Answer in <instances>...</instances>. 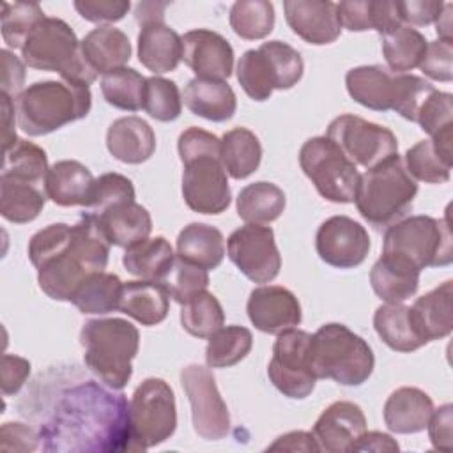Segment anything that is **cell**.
I'll use <instances>...</instances> for the list:
<instances>
[{"label": "cell", "instance_id": "46", "mask_svg": "<svg viewBox=\"0 0 453 453\" xmlns=\"http://www.w3.org/2000/svg\"><path fill=\"white\" fill-rule=\"evenodd\" d=\"M403 165L416 182L421 180L428 184H442L448 182L451 175V161L441 156L430 138L407 149Z\"/></svg>", "mask_w": 453, "mask_h": 453}, {"label": "cell", "instance_id": "58", "mask_svg": "<svg viewBox=\"0 0 453 453\" xmlns=\"http://www.w3.org/2000/svg\"><path fill=\"white\" fill-rule=\"evenodd\" d=\"M30 375V361L19 356H2V395H16Z\"/></svg>", "mask_w": 453, "mask_h": 453}, {"label": "cell", "instance_id": "40", "mask_svg": "<svg viewBox=\"0 0 453 453\" xmlns=\"http://www.w3.org/2000/svg\"><path fill=\"white\" fill-rule=\"evenodd\" d=\"M48 156L46 152L28 142L19 140L11 145L7 150H4V163H2V173L0 177L35 184L44 188V179L48 173Z\"/></svg>", "mask_w": 453, "mask_h": 453}, {"label": "cell", "instance_id": "29", "mask_svg": "<svg viewBox=\"0 0 453 453\" xmlns=\"http://www.w3.org/2000/svg\"><path fill=\"white\" fill-rule=\"evenodd\" d=\"M96 218L104 237L113 246L129 248L147 239L152 232V219L149 211L134 200L117 203Z\"/></svg>", "mask_w": 453, "mask_h": 453}, {"label": "cell", "instance_id": "48", "mask_svg": "<svg viewBox=\"0 0 453 453\" xmlns=\"http://www.w3.org/2000/svg\"><path fill=\"white\" fill-rule=\"evenodd\" d=\"M143 110L159 122H172L182 111V97L175 81L150 76L145 78Z\"/></svg>", "mask_w": 453, "mask_h": 453}, {"label": "cell", "instance_id": "14", "mask_svg": "<svg viewBox=\"0 0 453 453\" xmlns=\"http://www.w3.org/2000/svg\"><path fill=\"white\" fill-rule=\"evenodd\" d=\"M310 333L296 327L278 334L267 366L273 386L294 400H303L315 389L317 375L310 363Z\"/></svg>", "mask_w": 453, "mask_h": 453}, {"label": "cell", "instance_id": "53", "mask_svg": "<svg viewBox=\"0 0 453 453\" xmlns=\"http://www.w3.org/2000/svg\"><path fill=\"white\" fill-rule=\"evenodd\" d=\"M78 14L92 23H113L122 19L129 9V0H76Z\"/></svg>", "mask_w": 453, "mask_h": 453}, {"label": "cell", "instance_id": "1", "mask_svg": "<svg viewBox=\"0 0 453 453\" xmlns=\"http://www.w3.org/2000/svg\"><path fill=\"white\" fill-rule=\"evenodd\" d=\"M115 391L96 380L64 389L39 426L41 448L57 453L131 451L129 403Z\"/></svg>", "mask_w": 453, "mask_h": 453}, {"label": "cell", "instance_id": "33", "mask_svg": "<svg viewBox=\"0 0 453 453\" xmlns=\"http://www.w3.org/2000/svg\"><path fill=\"white\" fill-rule=\"evenodd\" d=\"M223 234L207 223H189L177 237V255L205 271L219 267L225 258Z\"/></svg>", "mask_w": 453, "mask_h": 453}, {"label": "cell", "instance_id": "56", "mask_svg": "<svg viewBox=\"0 0 453 453\" xmlns=\"http://www.w3.org/2000/svg\"><path fill=\"white\" fill-rule=\"evenodd\" d=\"M4 451H34L39 448V432L23 423H4L0 430Z\"/></svg>", "mask_w": 453, "mask_h": 453}, {"label": "cell", "instance_id": "6", "mask_svg": "<svg viewBox=\"0 0 453 453\" xmlns=\"http://www.w3.org/2000/svg\"><path fill=\"white\" fill-rule=\"evenodd\" d=\"M349 96L361 106L375 111L393 110L416 122L423 101L435 90L434 85L416 74L391 73L388 67L359 65L345 74Z\"/></svg>", "mask_w": 453, "mask_h": 453}, {"label": "cell", "instance_id": "9", "mask_svg": "<svg viewBox=\"0 0 453 453\" xmlns=\"http://www.w3.org/2000/svg\"><path fill=\"white\" fill-rule=\"evenodd\" d=\"M21 58L28 67L58 73L67 83L88 87L97 78L81 53V41L60 18L46 16L35 25L21 48Z\"/></svg>", "mask_w": 453, "mask_h": 453}, {"label": "cell", "instance_id": "36", "mask_svg": "<svg viewBox=\"0 0 453 453\" xmlns=\"http://www.w3.org/2000/svg\"><path fill=\"white\" fill-rule=\"evenodd\" d=\"M237 214L246 223H271L281 216L287 198L281 188L273 182L258 180L244 186L237 195Z\"/></svg>", "mask_w": 453, "mask_h": 453}, {"label": "cell", "instance_id": "49", "mask_svg": "<svg viewBox=\"0 0 453 453\" xmlns=\"http://www.w3.org/2000/svg\"><path fill=\"white\" fill-rule=\"evenodd\" d=\"M161 283L166 287L170 297L175 303L184 304L188 299H191L198 292L207 290L209 274L205 269L175 255L173 265Z\"/></svg>", "mask_w": 453, "mask_h": 453}, {"label": "cell", "instance_id": "44", "mask_svg": "<svg viewBox=\"0 0 453 453\" xmlns=\"http://www.w3.org/2000/svg\"><path fill=\"white\" fill-rule=\"evenodd\" d=\"M180 306V324L191 336L209 338L225 324L219 301L207 290L198 292Z\"/></svg>", "mask_w": 453, "mask_h": 453}, {"label": "cell", "instance_id": "13", "mask_svg": "<svg viewBox=\"0 0 453 453\" xmlns=\"http://www.w3.org/2000/svg\"><path fill=\"white\" fill-rule=\"evenodd\" d=\"M299 165L322 198L334 203L354 202L361 173L333 140H306L299 150Z\"/></svg>", "mask_w": 453, "mask_h": 453}, {"label": "cell", "instance_id": "21", "mask_svg": "<svg viewBox=\"0 0 453 453\" xmlns=\"http://www.w3.org/2000/svg\"><path fill=\"white\" fill-rule=\"evenodd\" d=\"M366 432V418L354 402H334L319 416L313 425V437L320 451L347 453Z\"/></svg>", "mask_w": 453, "mask_h": 453}, {"label": "cell", "instance_id": "64", "mask_svg": "<svg viewBox=\"0 0 453 453\" xmlns=\"http://www.w3.org/2000/svg\"><path fill=\"white\" fill-rule=\"evenodd\" d=\"M451 9L453 5L449 2L444 4L441 14L437 16V19L434 21L435 23V30H437V35L441 41H446V42H453V34H451Z\"/></svg>", "mask_w": 453, "mask_h": 453}, {"label": "cell", "instance_id": "60", "mask_svg": "<svg viewBox=\"0 0 453 453\" xmlns=\"http://www.w3.org/2000/svg\"><path fill=\"white\" fill-rule=\"evenodd\" d=\"M267 449H285V451H320L311 432H288L280 435Z\"/></svg>", "mask_w": 453, "mask_h": 453}, {"label": "cell", "instance_id": "20", "mask_svg": "<svg viewBox=\"0 0 453 453\" xmlns=\"http://www.w3.org/2000/svg\"><path fill=\"white\" fill-rule=\"evenodd\" d=\"M251 324L267 334H281L301 324V304L285 287L262 285L251 290L248 304Z\"/></svg>", "mask_w": 453, "mask_h": 453}, {"label": "cell", "instance_id": "7", "mask_svg": "<svg viewBox=\"0 0 453 453\" xmlns=\"http://www.w3.org/2000/svg\"><path fill=\"white\" fill-rule=\"evenodd\" d=\"M416 193L418 182L396 152L361 173L354 202L365 221L375 228H388L407 216Z\"/></svg>", "mask_w": 453, "mask_h": 453}, {"label": "cell", "instance_id": "22", "mask_svg": "<svg viewBox=\"0 0 453 453\" xmlns=\"http://www.w3.org/2000/svg\"><path fill=\"white\" fill-rule=\"evenodd\" d=\"M283 11L292 32L310 44H329L342 34L336 4L331 0H285Z\"/></svg>", "mask_w": 453, "mask_h": 453}, {"label": "cell", "instance_id": "32", "mask_svg": "<svg viewBox=\"0 0 453 453\" xmlns=\"http://www.w3.org/2000/svg\"><path fill=\"white\" fill-rule=\"evenodd\" d=\"M81 53L97 74H106L113 69L126 67L131 58V42L120 28L104 25L90 30L83 37Z\"/></svg>", "mask_w": 453, "mask_h": 453}, {"label": "cell", "instance_id": "28", "mask_svg": "<svg viewBox=\"0 0 453 453\" xmlns=\"http://www.w3.org/2000/svg\"><path fill=\"white\" fill-rule=\"evenodd\" d=\"M419 269L411 262L382 253L370 271V283L373 292L389 304L403 303L418 292Z\"/></svg>", "mask_w": 453, "mask_h": 453}, {"label": "cell", "instance_id": "38", "mask_svg": "<svg viewBox=\"0 0 453 453\" xmlns=\"http://www.w3.org/2000/svg\"><path fill=\"white\" fill-rule=\"evenodd\" d=\"M46 191L42 186L0 177V214L11 223H30L46 203Z\"/></svg>", "mask_w": 453, "mask_h": 453}, {"label": "cell", "instance_id": "4", "mask_svg": "<svg viewBox=\"0 0 453 453\" xmlns=\"http://www.w3.org/2000/svg\"><path fill=\"white\" fill-rule=\"evenodd\" d=\"M12 101L19 129L28 136H42L87 117L92 94L83 85L46 80L28 85Z\"/></svg>", "mask_w": 453, "mask_h": 453}, {"label": "cell", "instance_id": "5", "mask_svg": "<svg viewBox=\"0 0 453 453\" xmlns=\"http://www.w3.org/2000/svg\"><path fill=\"white\" fill-rule=\"evenodd\" d=\"M87 368L108 388L124 389L133 375L131 361L138 354L140 333L124 319H92L80 333Z\"/></svg>", "mask_w": 453, "mask_h": 453}, {"label": "cell", "instance_id": "39", "mask_svg": "<svg viewBox=\"0 0 453 453\" xmlns=\"http://www.w3.org/2000/svg\"><path fill=\"white\" fill-rule=\"evenodd\" d=\"M373 327L379 338L396 352H412L425 345L412 326L409 306L402 303L379 306L373 315Z\"/></svg>", "mask_w": 453, "mask_h": 453}, {"label": "cell", "instance_id": "50", "mask_svg": "<svg viewBox=\"0 0 453 453\" xmlns=\"http://www.w3.org/2000/svg\"><path fill=\"white\" fill-rule=\"evenodd\" d=\"M131 200H134V186L131 179H127L122 173L108 172L96 179L87 209L88 212L97 216L117 203Z\"/></svg>", "mask_w": 453, "mask_h": 453}, {"label": "cell", "instance_id": "27", "mask_svg": "<svg viewBox=\"0 0 453 453\" xmlns=\"http://www.w3.org/2000/svg\"><path fill=\"white\" fill-rule=\"evenodd\" d=\"M434 411L432 398L419 388L395 389L384 403V423L395 434H418L428 425Z\"/></svg>", "mask_w": 453, "mask_h": 453}, {"label": "cell", "instance_id": "17", "mask_svg": "<svg viewBox=\"0 0 453 453\" xmlns=\"http://www.w3.org/2000/svg\"><path fill=\"white\" fill-rule=\"evenodd\" d=\"M232 264L253 283H271L281 269V257L271 226L246 223L226 241Z\"/></svg>", "mask_w": 453, "mask_h": 453}, {"label": "cell", "instance_id": "61", "mask_svg": "<svg viewBox=\"0 0 453 453\" xmlns=\"http://www.w3.org/2000/svg\"><path fill=\"white\" fill-rule=\"evenodd\" d=\"M398 442L384 432H365L350 451H398Z\"/></svg>", "mask_w": 453, "mask_h": 453}, {"label": "cell", "instance_id": "11", "mask_svg": "<svg viewBox=\"0 0 453 453\" xmlns=\"http://www.w3.org/2000/svg\"><path fill=\"white\" fill-rule=\"evenodd\" d=\"M301 53L287 42L267 41L248 50L237 62V81L253 101H265L273 90H288L303 78Z\"/></svg>", "mask_w": 453, "mask_h": 453}, {"label": "cell", "instance_id": "35", "mask_svg": "<svg viewBox=\"0 0 453 453\" xmlns=\"http://www.w3.org/2000/svg\"><path fill=\"white\" fill-rule=\"evenodd\" d=\"M219 142L221 165L232 179L241 180L257 172L262 161V145L253 131L234 127L226 131Z\"/></svg>", "mask_w": 453, "mask_h": 453}, {"label": "cell", "instance_id": "51", "mask_svg": "<svg viewBox=\"0 0 453 453\" xmlns=\"http://www.w3.org/2000/svg\"><path fill=\"white\" fill-rule=\"evenodd\" d=\"M453 119V96L449 92L434 90L419 106L416 122L419 127L430 134L435 136L439 131L451 127Z\"/></svg>", "mask_w": 453, "mask_h": 453}, {"label": "cell", "instance_id": "47", "mask_svg": "<svg viewBox=\"0 0 453 453\" xmlns=\"http://www.w3.org/2000/svg\"><path fill=\"white\" fill-rule=\"evenodd\" d=\"M46 16L35 2L2 4V39L9 48H23L28 35Z\"/></svg>", "mask_w": 453, "mask_h": 453}, {"label": "cell", "instance_id": "34", "mask_svg": "<svg viewBox=\"0 0 453 453\" xmlns=\"http://www.w3.org/2000/svg\"><path fill=\"white\" fill-rule=\"evenodd\" d=\"M175 260L172 244L157 235L147 237L129 248H126L122 264L126 271L140 280L163 281Z\"/></svg>", "mask_w": 453, "mask_h": 453}, {"label": "cell", "instance_id": "57", "mask_svg": "<svg viewBox=\"0 0 453 453\" xmlns=\"http://www.w3.org/2000/svg\"><path fill=\"white\" fill-rule=\"evenodd\" d=\"M444 7L441 0H409L400 2V14L403 25L409 27H425L437 19Z\"/></svg>", "mask_w": 453, "mask_h": 453}, {"label": "cell", "instance_id": "41", "mask_svg": "<svg viewBox=\"0 0 453 453\" xmlns=\"http://www.w3.org/2000/svg\"><path fill=\"white\" fill-rule=\"evenodd\" d=\"M428 41L425 35L409 27L400 25L393 32L382 35V55L391 73H409L419 65Z\"/></svg>", "mask_w": 453, "mask_h": 453}, {"label": "cell", "instance_id": "63", "mask_svg": "<svg viewBox=\"0 0 453 453\" xmlns=\"http://www.w3.org/2000/svg\"><path fill=\"white\" fill-rule=\"evenodd\" d=\"M166 2H142L136 7L134 18L140 25L149 23V21H165V9Z\"/></svg>", "mask_w": 453, "mask_h": 453}, {"label": "cell", "instance_id": "2", "mask_svg": "<svg viewBox=\"0 0 453 453\" xmlns=\"http://www.w3.org/2000/svg\"><path fill=\"white\" fill-rule=\"evenodd\" d=\"M110 242L97 218L83 212L76 225L53 223L28 241V258L41 290L55 301H71L78 285L108 265Z\"/></svg>", "mask_w": 453, "mask_h": 453}, {"label": "cell", "instance_id": "10", "mask_svg": "<svg viewBox=\"0 0 453 453\" xmlns=\"http://www.w3.org/2000/svg\"><path fill=\"white\" fill-rule=\"evenodd\" d=\"M382 253L396 255L419 271L451 264L453 235L448 214L439 219L418 214L389 225L384 232Z\"/></svg>", "mask_w": 453, "mask_h": 453}, {"label": "cell", "instance_id": "23", "mask_svg": "<svg viewBox=\"0 0 453 453\" xmlns=\"http://www.w3.org/2000/svg\"><path fill=\"white\" fill-rule=\"evenodd\" d=\"M453 281L446 280L434 290L423 294L409 308L412 326L423 343L446 338L453 329Z\"/></svg>", "mask_w": 453, "mask_h": 453}, {"label": "cell", "instance_id": "42", "mask_svg": "<svg viewBox=\"0 0 453 453\" xmlns=\"http://www.w3.org/2000/svg\"><path fill=\"white\" fill-rule=\"evenodd\" d=\"M253 347V334L242 326L219 327L209 336L205 363L211 368H230L242 361Z\"/></svg>", "mask_w": 453, "mask_h": 453}, {"label": "cell", "instance_id": "43", "mask_svg": "<svg viewBox=\"0 0 453 453\" xmlns=\"http://www.w3.org/2000/svg\"><path fill=\"white\" fill-rule=\"evenodd\" d=\"M145 78L133 67L113 69L101 78V92L108 104L124 111L143 108Z\"/></svg>", "mask_w": 453, "mask_h": 453}, {"label": "cell", "instance_id": "54", "mask_svg": "<svg viewBox=\"0 0 453 453\" xmlns=\"http://www.w3.org/2000/svg\"><path fill=\"white\" fill-rule=\"evenodd\" d=\"M342 28L350 32L373 30V0H345L336 4Z\"/></svg>", "mask_w": 453, "mask_h": 453}, {"label": "cell", "instance_id": "3", "mask_svg": "<svg viewBox=\"0 0 453 453\" xmlns=\"http://www.w3.org/2000/svg\"><path fill=\"white\" fill-rule=\"evenodd\" d=\"M219 147V138L200 127H188L179 136L177 150L184 165L182 198L195 212L221 214L230 205L232 193Z\"/></svg>", "mask_w": 453, "mask_h": 453}, {"label": "cell", "instance_id": "12", "mask_svg": "<svg viewBox=\"0 0 453 453\" xmlns=\"http://www.w3.org/2000/svg\"><path fill=\"white\" fill-rule=\"evenodd\" d=\"M177 428L175 396L168 382L145 379L129 400L131 451L154 448L173 435Z\"/></svg>", "mask_w": 453, "mask_h": 453}, {"label": "cell", "instance_id": "52", "mask_svg": "<svg viewBox=\"0 0 453 453\" xmlns=\"http://www.w3.org/2000/svg\"><path fill=\"white\" fill-rule=\"evenodd\" d=\"M425 76L435 81L453 80V42L428 41L425 55L418 65Z\"/></svg>", "mask_w": 453, "mask_h": 453}, {"label": "cell", "instance_id": "62", "mask_svg": "<svg viewBox=\"0 0 453 453\" xmlns=\"http://www.w3.org/2000/svg\"><path fill=\"white\" fill-rule=\"evenodd\" d=\"M14 119H16V108L12 97L2 94V122H4V150H7L11 145L18 142L16 129H14Z\"/></svg>", "mask_w": 453, "mask_h": 453}, {"label": "cell", "instance_id": "16", "mask_svg": "<svg viewBox=\"0 0 453 453\" xmlns=\"http://www.w3.org/2000/svg\"><path fill=\"white\" fill-rule=\"evenodd\" d=\"M180 384L191 405L195 434L205 441L225 439L230 432V414L211 370L196 363L188 365L180 370Z\"/></svg>", "mask_w": 453, "mask_h": 453}, {"label": "cell", "instance_id": "45", "mask_svg": "<svg viewBox=\"0 0 453 453\" xmlns=\"http://www.w3.org/2000/svg\"><path fill=\"white\" fill-rule=\"evenodd\" d=\"M228 19L239 37L246 41L264 39L273 32L274 7L267 0H239L230 7Z\"/></svg>", "mask_w": 453, "mask_h": 453}, {"label": "cell", "instance_id": "8", "mask_svg": "<svg viewBox=\"0 0 453 453\" xmlns=\"http://www.w3.org/2000/svg\"><path fill=\"white\" fill-rule=\"evenodd\" d=\"M310 363L317 379H333L342 386H361L373 372L372 347L347 326L329 322L310 340Z\"/></svg>", "mask_w": 453, "mask_h": 453}, {"label": "cell", "instance_id": "18", "mask_svg": "<svg viewBox=\"0 0 453 453\" xmlns=\"http://www.w3.org/2000/svg\"><path fill=\"white\" fill-rule=\"evenodd\" d=\"M366 228L349 216H331L317 230L315 248L322 262L336 269H352L365 262L370 251Z\"/></svg>", "mask_w": 453, "mask_h": 453}, {"label": "cell", "instance_id": "30", "mask_svg": "<svg viewBox=\"0 0 453 453\" xmlns=\"http://www.w3.org/2000/svg\"><path fill=\"white\" fill-rule=\"evenodd\" d=\"M170 308V294L161 281L136 280L122 285L119 310L142 326L161 324Z\"/></svg>", "mask_w": 453, "mask_h": 453}, {"label": "cell", "instance_id": "26", "mask_svg": "<svg viewBox=\"0 0 453 453\" xmlns=\"http://www.w3.org/2000/svg\"><path fill=\"white\" fill-rule=\"evenodd\" d=\"M96 179L90 170L74 159H62L50 166L44 179L46 196L60 207H87Z\"/></svg>", "mask_w": 453, "mask_h": 453}, {"label": "cell", "instance_id": "55", "mask_svg": "<svg viewBox=\"0 0 453 453\" xmlns=\"http://www.w3.org/2000/svg\"><path fill=\"white\" fill-rule=\"evenodd\" d=\"M426 428H428L430 442L435 449L451 451V448H453V407H451V403H444L439 409H434Z\"/></svg>", "mask_w": 453, "mask_h": 453}, {"label": "cell", "instance_id": "37", "mask_svg": "<svg viewBox=\"0 0 453 453\" xmlns=\"http://www.w3.org/2000/svg\"><path fill=\"white\" fill-rule=\"evenodd\" d=\"M120 278L117 274L101 271L87 276L74 290L71 303L87 315H106L119 310L122 294Z\"/></svg>", "mask_w": 453, "mask_h": 453}, {"label": "cell", "instance_id": "15", "mask_svg": "<svg viewBox=\"0 0 453 453\" xmlns=\"http://www.w3.org/2000/svg\"><path fill=\"white\" fill-rule=\"evenodd\" d=\"M326 136L333 140L356 166L361 165L366 170L398 152V140L391 129L352 113L331 120Z\"/></svg>", "mask_w": 453, "mask_h": 453}, {"label": "cell", "instance_id": "59", "mask_svg": "<svg viewBox=\"0 0 453 453\" xmlns=\"http://www.w3.org/2000/svg\"><path fill=\"white\" fill-rule=\"evenodd\" d=\"M2 57V94L16 99L25 88V62L9 50L0 51Z\"/></svg>", "mask_w": 453, "mask_h": 453}, {"label": "cell", "instance_id": "25", "mask_svg": "<svg viewBox=\"0 0 453 453\" xmlns=\"http://www.w3.org/2000/svg\"><path fill=\"white\" fill-rule=\"evenodd\" d=\"M106 147L110 154L127 165H140L156 150V134L140 117L129 115L113 120L106 131Z\"/></svg>", "mask_w": 453, "mask_h": 453}, {"label": "cell", "instance_id": "31", "mask_svg": "<svg viewBox=\"0 0 453 453\" xmlns=\"http://www.w3.org/2000/svg\"><path fill=\"white\" fill-rule=\"evenodd\" d=\"M182 99L193 115L211 122H225L232 119L237 110V99L232 87L226 81L218 80H189Z\"/></svg>", "mask_w": 453, "mask_h": 453}, {"label": "cell", "instance_id": "19", "mask_svg": "<svg viewBox=\"0 0 453 453\" xmlns=\"http://www.w3.org/2000/svg\"><path fill=\"white\" fill-rule=\"evenodd\" d=\"M182 60L202 80L225 81L234 69V50L218 32L195 28L182 37Z\"/></svg>", "mask_w": 453, "mask_h": 453}, {"label": "cell", "instance_id": "24", "mask_svg": "<svg viewBox=\"0 0 453 453\" xmlns=\"http://www.w3.org/2000/svg\"><path fill=\"white\" fill-rule=\"evenodd\" d=\"M138 60L154 74L175 71L182 60L180 35L165 21H149L140 25Z\"/></svg>", "mask_w": 453, "mask_h": 453}]
</instances>
